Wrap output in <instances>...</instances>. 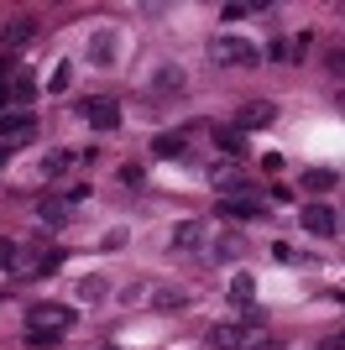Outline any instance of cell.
Wrapping results in <instances>:
<instances>
[{"instance_id": "cell-1", "label": "cell", "mask_w": 345, "mask_h": 350, "mask_svg": "<svg viewBox=\"0 0 345 350\" xmlns=\"http://www.w3.org/2000/svg\"><path fill=\"white\" fill-rule=\"evenodd\" d=\"M209 345L215 350H283V340L257 329V324H241V319H225L209 329Z\"/></svg>"}, {"instance_id": "cell-2", "label": "cell", "mask_w": 345, "mask_h": 350, "mask_svg": "<svg viewBox=\"0 0 345 350\" xmlns=\"http://www.w3.org/2000/svg\"><path fill=\"white\" fill-rule=\"evenodd\" d=\"M68 329H73V308L68 304H31L27 308V335L58 340V335H68Z\"/></svg>"}, {"instance_id": "cell-3", "label": "cell", "mask_w": 345, "mask_h": 350, "mask_svg": "<svg viewBox=\"0 0 345 350\" xmlns=\"http://www.w3.org/2000/svg\"><path fill=\"white\" fill-rule=\"evenodd\" d=\"M209 58L225 63V68H251L261 53H257V42H246V37H215V42H209Z\"/></svg>"}, {"instance_id": "cell-4", "label": "cell", "mask_w": 345, "mask_h": 350, "mask_svg": "<svg viewBox=\"0 0 345 350\" xmlns=\"http://www.w3.org/2000/svg\"><path fill=\"white\" fill-rule=\"evenodd\" d=\"M58 262H63V251H58V246H31V251H21L16 278H42V272H53Z\"/></svg>"}, {"instance_id": "cell-5", "label": "cell", "mask_w": 345, "mask_h": 350, "mask_svg": "<svg viewBox=\"0 0 345 350\" xmlns=\"http://www.w3.org/2000/svg\"><path fill=\"white\" fill-rule=\"evenodd\" d=\"M79 116H84L89 126H94V131H115V126H120V105H115V100H105V94H94V100H84V105H79Z\"/></svg>"}, {"instance_id": "cell-6", "label": "cell", "mask_w": 345, "mask_h": 350, "mask_svg": "<svg viewBox=\"0 0 345 350\" xmlns=\"http://www.w3.org/2000/svg\"><path fill=\"white\" fill-rule=\"evenodd\" d=\"M37 136V120L27 110H16V116H0V146H27Z\"/></svg>"}, {"instance_id": "cell-7", "label": "cell", "mask_w": 345, "mask_h": 350, "mask_svg": "<svg viewBox=\"0 0 345 350\" xmlns=\"http://www.w3.org/2000/svg\"><path fill=\"white\" fill-rule=\"evenodd\" d=\"M204 219H178V225H172V251H178V256H194V251H204Z\"/></svg>"}, {"instance_id": "cell-8", "label": "cell", "mask_w": 345, "mask_h": 350, "mask_svg": "<svg viewBox=\"0 0 345 350\" xmlns=\"http://www.w3.org/2000/svg\"><path fill=\"white\" fill-rule=\"evenodd\" d=\"M31 37H37V21H31V16H11V21L0 27V53L11 58L16 47H21V42H31Z\"/></svg>"}, {"instance_id": "cell-9", "label": "cell", "mask_w": 345, "mask_h": 350, "mask_svg": "<svg viewBox=\"0 0 345 350\" xmlns=\"http://www.w3.org/2000/svg\"><path fill=\"white\" fill-rule=\"evenodd\" d=\"M115 47H120L115 27H100L94 37H89V63H94V68H115Z\"/></svg>"}, {"instance_id": "cell-10", "label": "cell", "mask_w": 345, "mask_h": 350, "mask_svg": "<svg viewBox=\"0 0 345 350\" xmlns=\"http://www.w3.org/2000/svg\"><path fill=\"white\" fill-rule=\"evenodd\" d=\"M272 120H277V105L251 100V105H241V116H235V131H257V126H272Z\"/></svg>"}, {"instance_id": "cell-11", "label": "cell", "mask_w": 345, "mask_h": 350, "mask_svg": "<svg viewBox=\"0 0 345 350\" xmlns=\"http://www.w3.org/2000/svg\"><path fill=\"white\" fill-rule=\"evenodd\" d=\"M303 230L319 235V241H330V235H335V209L330 204H309V209H303Z\"/></svg>"}, {"instance_id": "cell-12", "label": "cell", "mask_w": 345, "mask_h": 350, "mask_svg": "<svg viewBox=\"0 0 345 350\" xmlns=\"http://www.w3.org/2000/svg\"><path fill=\"white\" fill-rule=\"evenodd\" d=\"M215 215H220V219H257V215H261V204L251 199V193H246V199H220Z\"/></svg>"}, {"instance_id": "cell-13", "label": "cell", "mask_w": 345, "mask_h": 350, "mask_svg": "<svg viewBox=\"0 0 345 350\" xmlns=\"http://www.w3.org/2000/svg\"><path fill=\"white\" fill-rule=\"evenodd\" d=\"M241 251H246V235H235V230H225V235L209 241V256H215V262H235Z\"/></svg>"}, {"instance_id": "cell-14", "label": "cell", "mask_w": 345, "mask_h": 350, "mask_svg": "<svg viewBox=\"0 0 345 350\" xmlns=\"http://www.w3.org/2000/svg\"><path fill=\"white\" fill-rule=\"evenodd\" d=\"M152 157H162V162H178V157H188L183 136H178V131H162L157 142H152Z\"/></svg>"}, {"instance_id": "cell-15", "label": "cell", "mask_w": 345, "mask_h": 350, "mask_svg": "<svg viewBox=\"0 0 345 350\" xmlns=\"http://www.w3.org/2000/svg\"><path fill=\"white\" fill-rule=\"evenodd\" d=\"M215 146L225 152V157H246L251 146H246V136L235 131V126H215Z\"/></svg>"}, {"instance_id": "cell-16", "label": "cell", "mask_w": 345, "mask_h": 350, "mask_svg": "<svg viewBox=\"0 0 345 350\" xmlns=\"http://www.w3.org/2000/svg\"><path fill=\"white\" fill-rule=\"evenodd\" d=\"M37 215H42V225L63 230V225H68V199H42V204H37Z\"/></svg>"}, {"instance_id": "cell-17", "label": "cell", "mask_w": 345, "mask_h": 350, "mask_svg": "<svg viewBox=\"0 0 345 350\" xmlns=\"http://www.w3.org/2000/svg\"><path fill=\"white\" fill-rule=\"evenodd\" d=\"M251 293H257V282H251V272H235V278H230V298H235V304H241V308H251Z\"/></svg>"}, {"instance_id": "cell-18", "label": "cell", "mask_w": 345, "mask_h": 350, "mask_svg": "<svg viewBox=\"0 0 345 350\" xmlns=\"http://www.w3.org/2000/svg\"><path fill=\"white\" fill-rule=\"evenodd\" d=\"M31 94H37V79H31V73L21 68V73H16V79H11V100H21V105H27Z\"/></svg>"}, {"instance_id": "cell-19", "label": "cell", "mask_w": 345, "mask_h": 350, "mask_svg": "<svg viewBox=\"0 0 345 350\" xmlns=\"http://www.w3.org/2000/svg\"><path fill=\"white\" fill-rule=\"evenodd\" d=\"M152 84H157L162 94H168V89H183V68H178V63H168V68H157V79H152Z\"/></svg>"}, {"instance_id": "cell-20", "label": "cell", "mask_w": 345, "mask_h": 350, "mask_svg": "<svg viewBox=\"0 0 345 350\" xmlns=\"http://www.w3.org/2000/svg\"><path fill=\"white\" fill-rule=\"evenodd\" d=\"M303 189H314V193L335 189V173H330V167H314V173H303Z\"/></svg>"}, {"instance_id": "cell-21", "label": "cell", "mask_w": 345, "mask_h": 350, "mask_svg": "<svg viewBox=\"0 0 345 350\" xmlns=\"http://www.w3.org/2000/svg\"><path fill=\"white\" fill-rule=\"evenodd\" d=\"M16 262H21V246H16V241H0V272H16Z\"/></svg>"}, {"instance_id": "cell-22", "label": "cell", "mask_w": 345, "mask_h": 350, "mask_svg": "<svg viewBox=\"0 0 345 350\" xmlns=\"http://www.w3.org/2000/svg\"><path fill=\"white\" fill-rule=\"evenodd\" d=\"M79 298H84V304H100V298H105V282L100 278H84V282H79Z\"/></svg>"}, {"instance_id": "cell-23", "label": "cell", "mask_w": 345, "mask_h": 350, "mask_svg": "<svg viewBox=\"0 0 345 350\" xmlns=\"http://www.w3.org/2000/svg\"><path fill=\"white\" fill-rule=\"evenodd\" d=\"M68 162H73L68 152H47V157H42V173H47V178H58L63 167H68Z\"/></svg>"}, {"instance_id": "cell-24", "label": "cell", "mask_w": 345, "mask_h": 350, "mask_svg": "<svg viewBox=\"0 0 345 350\" xmlns=\"http://www.w3.org/2000/svg\"><path fill=\"white\" fill-rule=\"evenodd\" d=\"M330 73H335V79H345V47H335V53H330Z\"/></svg>"}, {"instance_id": "cell-25", "label": "cell", "mask_w": 345, "mask_h": 350, "mask_svg": "<svg viewBox=\"0 0 345 350\" xmlns=\"http://www.w3.org/2000/svg\"><path fill=\"white\" fill-rule=\"evenodd\" d=\"M319 350H345V329H340V335H330V340H324Z\"/></svg>"}, {"instance_id": "cell-26", "label": "cell", "mask_w": 345, "mask_h": 350, "mask_svg": "<svg viewBox=\"0 0 345 350\" xmlns=\"http://www.w3.org/2000/svg\"><path fill=\"white\" fill-rule=\"evenodd\" d=\"M5 100H11V84H5V79H0V110H5Z\"/></svg>"}, {"instance_id": "cell-27", "label": "cell", "mask_w": 345, "mask_h": 350, "mask_svg": "<svg viewBox=\"0 0 345 350\" xmlns=\"http://www.w3.org/2000/svg\"><path fill=\"white\" fill-rule=\"evenodd\" d=\"M5 157H11V146H0V162H5Z\"/></svg>"}, {"instance_id": "cell-28", "label": "cell", "mask_w": 345, "mask_h": 350, "mask_svg": "<svg viewBox=\"0 0 345 350\" xmlns=\"http://www.w3.org/2000/svg\"><path fill=\"white\" fill-rule=\"evenodd\" d=\"M335 105H340V110H345V89H340V100H335Z\"/></svg>"}, {"instance_id": "cell-29", "label": "cell", "mask_w": 345, "mask_h": 350, "mask_svg": "<svg viewBox=\"0 0 345 350\" xmlns=\"http://www.w3.org/2000/svg\"><path fill=\"white\" fill-rule=\"evenodd\" d=\"M335 298H340V304H345V293H335Z\"/></svg>"}, {"instance_id": "cell-30", "label": "cell", "mask_w": 345, "mask_h": 350, "mask_svg": "<svg viewBox=\"0 0 345 350\" xmlns=\"http://www.w3.org/2000/svg\"><path fill=\"white\" fill-rule=\"evenodd\" d=\"M110 350H115V345H110Z\"/></svg>"}]
</instances>
